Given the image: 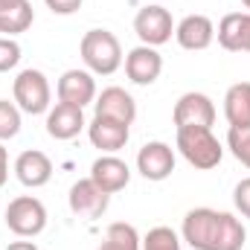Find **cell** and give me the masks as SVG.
<instances>
[{
  "instance_id": "2e32d148",
  "label": "cell",
  "mask_w": 250,
  "mask_h": 250,
  "mask_svg": "<svg viewBox=\"0 0 250 250\" xmlns=\"http://www.w3.org/2000/svg\"><path fill=\"white\" fill-rule=\"evenodd\" d=\"M175 38L189 53H201L215 41V23L207 15H187L181 23H175Z\"/></svg>"
},
{
  "instance_id": "9a60e30c",
  "label": "cell",
  "mask_w": 250,
  "mask_h": 250,
  "mask_svg": "<svg viewBox=\"0 0 250 250\" xmlns=\"http://www.w3.org/2000/svg\"><path fill=\"white\" fill-rule=\"evenodd\" d=\"M87 137H90L93 148H99L102 154H117L120 148H125V143L131 137V125L93 114V120L87 125Z\"/></svg>"
},
{
  "instance_id": "6da1fadb",
  "label": "cell",
  "mask_w": 250,
  "mask_h": 250,
  "mask_svg": "<svg viewBox=\"0 0 250 250\" xmlns=\"http://www.w3.org/2000/svg\"><path fill=\"white\" fill-rule=\"evenodd\" d=\"M181 239L192 250H242L248 242V230L233 212L198 207L184 215Z\"/></svg>"
},
{
  "instance_id": "484cf974",
  "label": "cell",
  "mask_w": 250,
  "mask_h": 250,
  "mask_svg": "<svg viewBox=\"0 0 250 250\" xmlns=\"http://www.w3.org/2000/svg\"><path fill=\"white\" fill-rule=\"evenodd\" d=\"M233 204H236V209L245 218H250V178H242L236 184V189H233Z\"/></svg>"
},
{
  "instance_id": "ac0fdd59",
  "label": "cell",
  "mask_w": 250,
  "mask_h": 250,
  "mask_svg": "<svg viewBox=\"0 0 250 250\" xmlns=\"http://www.w3.org/2000/svg\"><path fill=\"white\" fill-rule=\"evenodd\" d=\"M84 111L67 102H56V108L47 111V134L53 140H73L84 128Z\"/></svg>"
},
{
  "instance_id": "4fadbf2b",
  "label": "cell",
  "mask_w": 250,
  "mask_h": 250,
  "mask_svg": "<svg viewBox=\"0 0 250 250\" xmlns=\"http://www.w3.org/2000/svg\"><path fill=\"white\" fill-rule=\"evenodd\" d=\"M90 181L102 189V192L117 195V192H123L131 184V169H128V163L120 160L117 154H102L90 166Z\"/></svg>"
},
{
  "instance_id": "603a6c76",
  "label": "cell",
  "mask_w": 250,
  "mask_h": 250,
  "mask_svg": "<svg viewBox=\"0 0 250 250\" xmlns=\"http://www.w3.org/2000/svg\"><path fill=\"white\" fill-rule=\"evenodd\" d=\"M21 108L9 99H0V143L3 140H12L21 134Z\"/></svg>"
},
{
  "instance_id": "ffe728a7",
  "label": "cell",
  "mask_w": 250,
  "mask_h": 250,
  "mask_svg": "<svg viewBox=\"0 0 250 250\" xmlns=\"http://www.w3.org/2000/svg\"><path fill=\"white\" fill-rule=\"evenodd\" d=\"M140 248H143V239H140L137 227L125 224V221H114V224H108L105 239L96 250H140Z\"/></svg>"
},
{
  "instance_id": "9c48e42d",
  "label": "cell",
  "mask_w": 250,
  "mask_h": 250,
  "mask_svg": "<svg viewBox=\"0 0 250 250\" xmlns=\"http://www.w3.org/2000/svg\"><path fill=\"white\" fill-rule=\"evenodd\" d=\"M172 123L175 128H187V125H198V128H212L215 125V105L207 93L189 90L175 102L172 111Z\"/></svg>"
},
{
  "instance_id": "4316f807",
  "label": "cell",
  "mask_w": 250,
  "mask_h": 250,
  "mask_svg": "<svg viewBox=\"0 0 250 250\" xmlns=\"http://www.w3.org/2000/svg\"><path fill=\"white\" fill-rule=\"evenodd\" d=\"M53 15H73L82 9V0H44Z\"/></svg>"
},
{
  "instance_id": "e0dca14e",
  "label": "cell",
  "mask_w": 250,
  "mask_h": 250,
  "mask_svg": "<svg viewBox=\"0 0 250 250\" xmlns=\"http://www.w3.org/2000/svg\"><path fill=\"white\" fill-rule=\"evenodd\" d=\"M218 44L227 53H250V12H230L215 29Z\"/></svg>"
},
{
  "instance_id": "cb8c5ba5",
  "label": "cell",
  "mask_w": 250,
  "mask_h": 250,
  "mask_svg": "<svg viewBox=\"0 0 250 250\" xmlns=\"http://www.w3.org/2000/svg\"><path fill=\"white\" fill-rule=\"evenodd\" d=\"M227 148L233 151V157L250 169V128H230L227 131Z\"/></svg>"
},
{
  "instance_id": "d6986e66",
  "label": "cell",
  "mask_w": 250,
  "mask_h": 250,
  "mask_svg": "<svg viewBox=\"0 0 250 250\" xmlns=\"http://www.w3.org/2000/svg\"><path fill=\"white\" fill-rule=\"evenodd\" d=\"M224 117L230 128H250V82H236L227 87Z\"/></svg>"
},
{
  "instance_id": "44dd1931",
  "label": "cell",
  "mask_w": 250,
  "mask_h": 250,
  "mask_svg": "<svg viewBox=\"0 0 250 250\" xmlns=\"http://www.w3.org/2000/svg\"><path fill=\"white\" fill-rule=\"evenodd\" d=\"M32 21H35L32 3L23 0L21 6H15V9H9V12H0V32H3V38H15V35L26 32V29L32 26Z\"/></svg>"
},
{
  "instance_id": "ba28073f",
  "label": "cell",
  "mask_w": 250,
  "mask_h": 250,
  "mask_svg": "<svg viewBox=\"0 0 250 250\" xmlns=\"http://www.w3.org/2000/svg\"><path fill=\"white\" fill-rule=\"evenodd\" d=\"M137 172L146 178V181H166L172 172H175V148L163 140H151L146 143L140 151H137Z\"/></svg>"
},
{
  "instance_id": "52a82bcc",
  "label": "cell",
  "mask_w": 250,
  "mask_h": 250,
  "mask_svg": "<svg viewBox=\"0 0 250 250\" xmlns=\"http://www.w3.org/2000/svg\"><path fill=\"white\" fill-rule=\"evenodd\" d=\"M67 204H70V212L76 218H84V221H96L105 215L108 204H111V195L102 192L90 178H82L70 187V195H67Z\"/></svg>"
},
{
  "instance_id": "f546056e",
  "label": "cell",
  "mask_w": 250,
  "mask_h": 250,
  "mask_svg": "<svg viewBox=\"0 0 250 250\" xmlns=\"http://www.w3.org/2000/svg\"><path fill=\"white\" fill-rule=\"evenodd\" d=\"M23 0H0V12H9V9H15V6H21Z\"/></svg>"
},
{
  "instance_id": "7a4b0ae2",
  "label": "cell",
  "mask_w": 250,
  "mask_h": 250,
  "mask_svg": "<svg viewBox=\"0 0 250 250\" xmlns=\"http://www.w3.org/2000/svg\"><path fill=\"white\" fill-rule=\"evenodd\" d=\"M79 53L93 76H114L123 67V44L108 29H87L82 35Z\"/></svg>"
},
{
  "instance_id": "83f0119b",
  "label": "cell",
  "mask_w": 250,
  "mask_h": 250,
  "mask_svg": "<svg viewBox=\"0 0 250 250\" xmlns=\"http://www.w3.org/2000/svg\"><path fill=\"white\" fill-rule=\"evenodd\" d=\"M6 181H9V151L0 143V189L6 187Z\"/></svg>"
},
{
  "instance_id": "5bb4252c",
  "label": "cell",
  "mask_w": 250,
  "mask_h": 250,
  "mask_svg": "<svg viewBox=\"0 0 250 250\" xmlns=\"http://www.w3.org/2000/svg\"><path fill=\"white\" fill-rule=\"evenodd\" d=\"M93 114L117 120V123H125V125H134V120H137V102H134V96L125 87H105L102 93H96Z\"/></svg>"
},
{
  "instance_id": "8fae6325",
  "label": "cell",
  "mask_w": 250,
  "mask_h": 250,
  "mask_svg": "<svg viewBox=\"0 0 250 250\" xmlns=\"http://www.w3.org/2000/svg\"><path fill=\"white\" fill-rule=\"evenodd\" d=\"M160 73H163V56L157 53V47L140 44L125 56V76L140 87L154 84L160 79Z\"/></svg>"
},
{
  "instance_id": "d4e9b609",
  "label": "cell",
  "mask_w": 250,
  "mask_h": 250,
  "mask_svg": "<svg viewBox=\"0 0 250 250\" xmlns=\"http://www.w3.org/2000/svg\"><path fill=\"white\" fill-rule=\"evenodd\" d=\"M18 62H21V44L15 38H3L0 35V73L15 70Z\"/></svg>"
},
{
  "instance_id": "7402d4cb",
  "label": "cell",
  "mask_w": 250,
  "mask_h": 250,
  "mask_svg": "<svg viewBox=\"0 0 250 250\" xmlns=\"http://www.w3.org/2000/svg\"><path fill=\"white\" fill-rule=\"evenodd\" d=\"M140 250H184V248H181V236L172 227H151L143 236Z\"/></svg>"
},
{
  "instance_id": "f1b7e54d",
  "label": "cell",
  "mask_w": 250,
  "mask_h": 250,
  "mask_svg": "<svg viewBox=\"0 0 250 250\" xmlns=\"http://www.w3.org/2000/svg\"><path fill=\"white\" fill-rule=\"evenodd\" d=\"M6 250H38V245H35V242H26V239H21V242H12Z\"/></svg>"
},
{
  "instance_id": "5b68a950",
  "label": "cell",
  "mask_w": 250,
  "mask_h": 250,
  "mask_svg": "<svg viewBox=\"0 0 250 250\" xmlns=\"http://www.w3.org/2000/svg\"><path fill=\"white\" fill-rule=\"evenodd\" d=\"M6 227L18 239H35L47 230V207L35 195H18L6 207Z\"/></svg>"
},
{
  "instance_id": "277c9868",
  "label": "cell",
  "mask_w": 250,
  "mask_h": 250,
  "mask_svg": "<svg viewBox=\"0 0 250 250\" xmlns=\"http://www.w3.org/2000/svg\"><path fill=\"white\" fill-rule=\"evenodd\" d=\"M12 93H15V105L29 114V117H38V114H47L53 108V87L47 82V76L35 67H26L15 76V84H12Z\"/></svg>"
},
{
  "instance_id": "4dcf8cb0",
  "label": "cell",
  "mask_w": 250,
  "mask_h": 250,
  "mask_svg": "<svg viewBox=\"0 0 250 250\" xmlns=\"http://www.w3.org/2000/svg\"><path fill=\"white\" fill-rule=\"evenodd\" d=\"M242 3H245V6H248V9H250V0H242Z\"/></svg>"
},
{
  "instance_id": "30bf717a",
  "label": "cell",
  "mask_w": 250,
  "mask_h": 250,
  "mask_svg": "<svg viewBox=\"0 0 250 250\" xmlns=\"http://www.w3.org/2000/svg\"><path fill=\"white\" fill-rule=\"evenodd\" d=\"M56 96L59 102L67 105H76V108H84L90 102H96V82H93V73L90 70H64L59 84H56Z\"/></svg>"
},
{
  "instance_id": "8992f818",
  "label": "cell",
  "mask_w": 250,
  "mask_h": 250,
  "mask_svg": "<svg viewBox=\"0 0 250 250\" xmlns=\"http://www.w3.org/2000/svg\"><path fill=\"white\" fill-rule=\"evenodd\" d=\"M134 32L146 47H163L175 35L172 12L163 6H143L134 18Z\"/></svg>"
},
{
  "instance_id": "7c38bea8",
  "label": "cell",
  "mask_w": 250,
  "mask_h": 250,
  "mask_svg": "<svg viewBox=\"0 0 250 250\" xmlns=\"http://www.w3.org/2000/svg\"><path fill=\"white\" fill-rule=\"evenodd\" d=\"M12 172L26 189H41L47 187L50 178H53V160L44 151H38V148H26V151H21L15 157Z\"/></svg>"
},
{
  "instance_id": "3957f363",
  "label": "cell",
  "mask_w": 250,
  "mask_h": 250,
  "mask_svg": "<svg viewBox=\"0 0 250 250\" xmlns=\"http://www.w3.org/2000/svg\"><path fill=\"white\" fill-rule=\"evenodd\" d=\"M181 157L187 160L189 166L209 172L221 163L224 157V146L218 143V137L212 134V128H198V125H187L178 128V140H175Z\"/></svg>"
}]
</instances>
